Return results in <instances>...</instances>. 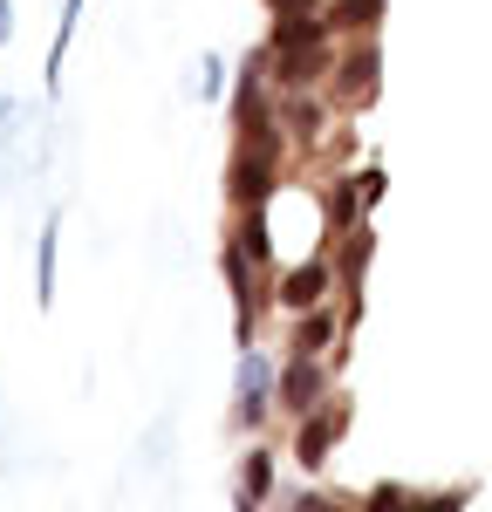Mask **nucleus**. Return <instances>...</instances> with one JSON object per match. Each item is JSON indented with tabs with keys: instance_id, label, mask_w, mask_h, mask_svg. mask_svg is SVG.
<instances>
[{
	"instance_id": "9",
	"label": "nucleus",
	"mask_w": 492,
	"mask_h": 512,
	"mask_svg": "<svg viewBox=\"0 0 492 512\" xmlns=\"http://www.w3.org/2000/svg\"><path fill=\"white\" fill-rule=\"evenodd\" d=\"M410 499H417V492H410L404 478H376L363 499H356V512H410Z\"/></svg>"
},
{
	"instance_id": "4",
	"label": "nucleus",
	"mask_w": 492,
	"mask_h": 512,
	"mask_svg": "<svg viewBox=\"0 0 492 512\" xmlns=\"http://www.w3.org/2000/svg\"><path fill=\"white\" fill-rule=\"evenodd\" d=\"M328 287H335V267L328 260H301V267H287L281 287H274V301H281L287 315H308V308H322Z\"/></svg>"
},
{
	"instance_id": "1",
	"label": "nucleus",
	"mask_w": 492,
	"mask_h": 512,
	"mask_svg": "<svg viewBox=\"0 0 492 512\" xmlns=\"http://www.w3.org/2000/svg\"><path fill=\"white\" fill-rule=\"evenodd\" d=\"M342 431H349V396L335 390L322 403V410H308V417H294V437H287V458L301 465V472L315 478L335 458V444H342Z\"/></svg>"
},
{
	"instance_id": "14",
	"label": "nucleus",
	"mask_w": 492,
	"mask_h": 512,
	"mask_svg": "<svg viewBox=\"0 0 492 512\" xmlns=\"http://www.w3.org/2000/svg\"><path fill=\"white\" fill-rule=\"evenodd\" d=\"M287 512H356V499H335V492H322V485H308Z\"/></svg>"
},
{
	"instance_id": "16",
	"label": "nucleus",
	"mask_w": 492,
	"mask_h": 512,
	"mask_svg": "<svg viewBox=\"0 0 492 512\" xmlns=\"http://www.w3.org/2000/svg\"><path fill=\"white\" fill-rule=\"evenodd\" d=\"M0 117H14V103H7V96H0Z\"/></svg>"
},
{
	"instance_id": "17",
	"label": "nucleus",
	"mask_w": 492,
	"mask_h": 512,
	"mask_svg": "<svg viewBox=\"0 0 492 512\" xmlns=\"http://www.w3.org/2000/svg\"><path fill=\"white\" fill-rule=\"evenodd\" d=\"M240 512H260V506H253V499H240Z\"/></svg>"
},
{
	"instance_id": "7",
	"label": "nucleus",
	"mask_w": 492,
	"mask_h": 512,
	"mask_svg": "<svg viewBox=\"0 0 492 512\" xmlns=\"http://www.w3.org/2000/svg\"><path fill=\"white\" fill-rule=\"evenodd\" d=\"M363 205H369L363 178H335V192H328V233H356L363 226Z\"/></svg>"
},
{
	"instance_id": "15",
	"label": "nucleus",
	"mask_w": 492,
	"mask_h": 512,
	"mask_svg": "<svg viewBox=\"0 0 492 512\" xmlns=\"http://www.w3.org/2000/svg\"><path fill=\"white\" fill-rule=\"evenodd\" d=\"M274 7V21H287V14H315V0H267Z\"/></svg>"
},
{
	"instance_id": "3",
	"label": "nucleus",
	"mask_w": 492,
	"mask_h": 512,
	"mask_svg": "<svg viewBox=\"0 0 492 512\" xmlns=\"http://www.w3.org/2000/svg\"><path fill=\"white\" fill-rule=\"evenodd\" d=\"M274 383H281V369L267 362L260 349H240V431H260V417L274 410Z\"/></svg>"
},
{
	"instance_id": "13",
	"label": "nucleus",
	"mask_w": 492,
	"mask_h": 512,
	"mask_svg": "<svg viewBox=\"0 0 492 512\" xmlns=\"http://www.w3.org/2000/svg\"><path fill=\"white\" fill-rule=\"evenodd\" d=\"M287 123H294V144H315V137H322V110H315V103H301V96L287 103Z\"/></svg>"
},
{
	"instance_id": "10",
	"label": "nucleus",
	"mask_w": 492,
	"mask_h": 512,
	"mask_svg": "<svg viewBox=\"0 0 492 512\" xmlns=\"http://www.w3.org/2000/svg\"><path fill=\"white\" fill-rule=\"evenodd\" d=\"M335 28H349V35H369L376 21H383V0H335V14H328Z\"/></svg>"
},
{
	"instance_id": "2",
	"label": "nucleus",
	"mask_w": 492,
	"mask_h": 512,
	"mask_svg": "<svg viewBox=\"0 0 492 512\" xmlns=\"http://www.w3.org/2000/svg\"><path fill=\"white\" fill-rule=\"evenodd\" d=\"M328 396H335V383H328L322 355L287 349V362H281V383H274V403H281L287 417H308V410H322Z\"/></svg>"
},
{
	"instance_id": "11",
	"label": "nucleus",
	"mask_w": 492,
	"mask_h": 512,
	"mask_svg": "<svg viewBox=\"0 0 492 512\" xmlns=\"http://www.w3.org/2000/svg\"><path fill=\"white\" fill-rule=\"evenodd\" d=\"M55 233H62V226L48 219V226H41V260H35V301L41 308L55 301Z\"/></svg>"
},
{
	"instance_id": "12",
	"label": "nucleus",
	"mask_w": 492,
	"mask_h": 512,
	"mask_svg": "<svg viewBox=\"0 0 492 512\" xmlns=\"http://www.w3.org/2000/svg\"><path fill=\"white\" fill-rule=\"evenodd\" d=\"M472 506V485H445V492H417L410 512H465Z\"/></svg>"
},
{
	"instance_id": "5",
	"label": "nucleus",
	"mask_w": 492,
	"mask_h": 512,
	"mask_svg": "<svg viewBox=\"0 0 492 512\" xmlns=\"http://www.w3.org/2000/svg\"><path fill=\"white\" fill-rule=\"evenodd\" d=\"M349 328V315H328V301L322 308H308V315H294V349L301 355H335V335Z\"/></svg>"
},
{
	"instance_id": "6",
	"label": "nucleus",
	"mask_w": 492,
	"mask_h": 512,
	"mask_svg": "<svg viewBox=\"0 0 492 512\" xmlns=\"http://www.w3.org/2000/svg\"><path fill=\"white\" fill-rule=\"evenodd\" d=\"M369 89H376V48L356 41V48L335 62V96H342V103H363Z\"/></svg>"
},
{
	"instance_id": "8",
	"label": "nucleus",
	"mask_w": 492,
	"mask_h": 512,
	"mask_svg": "<svg viewBox=\"0 0 492 512\" xmlns=\"http://www.w3.org/2000/svg\"><path fill=\"white\" fill-rule=\"evenodd\" d=\"M240 499H253V506H267L274 499V451H246V465H240Z\"/></svg>"
}]
</instances>
